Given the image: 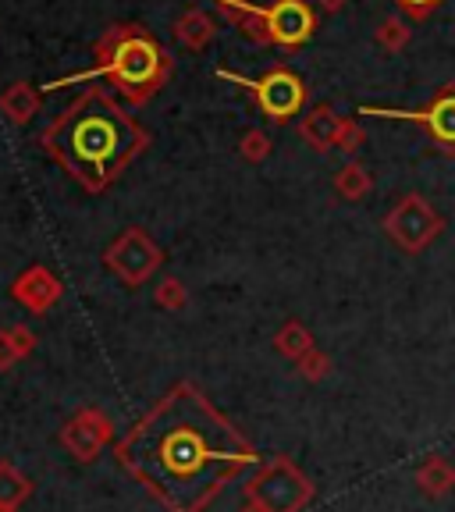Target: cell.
<instances>
[{"label": "cell", "mask_w": 455, "mask_h": 512, "mask_svg": "<svg viewBox=\"0 0 455 512\" xmlns=\"http://www.w3.org/2000/svg\"><path fill=\"white\" fill-rule=\"evenodd\" d=\"M114 459L168 512H203L256 466V448L196 384L178 381L128 427Z\"/></svg>", "instance_id": "1"}, {"label": "cell", "mask_w": 455, "mask_h": 512, "mask_svg": "<svg viewBox=\"0 0 455 512\" xmlns=\"http://www.w3.org/2000/svg\"><path fill=\"white\" fill-rule=\"evenodd\" d=\"M40 146L86 192H104L150 146V132L114 100L111 89L89 86L43 128Z\"/></svg>", "instance_id": "2"}, {"label": "cell", "mask_w": 455, "mask_h": 512, "mask_svg": "<svg viewBox=\"0 0 455 512\" xmlns=\"http://www.w3.org/2000/svg\"><path fill=\"white\" fill-rule=\"evenodd\" d=\"M93 57H96V64L89 72L50 82V89L68 86V82H82V79H107L125 104L143 107V104H150L153 96L164 89V82L171 79L168 50L160 47L157 36H153L150 29H143L139 22L107 25L104 36L93 43Z\"/></svg>", "instance_id": "3"}, {"label": "cell", "mask_w": 455, "mask_h": 512, "mask_svg": "<svg viewBox=\"0 0 455 512\" xmlns=\"http://www.w3.org/2000/svg\"><path fill=\"white\" fill-rule=\"evenodd\" d=\"M313 498V484L288 456H274L246 484L242 512H303Z\"/></svg>", "instance_id": "4"}, {"label": "cell", "mask_w": 455, "mask_h": 512, "mask_svg": "<svg viewBox=\"0 0 455 512\" xmlns=\"http://www.w3.org/2000/svg\"><path fill=\"white\" fill-rule=\"evenodd\" d=\"M217 75H221V79H228V82H239V86H246L249 93H253L260 114H264L267 121H274V125H285V121L292 118V114L303 111V104H306L303 79H299L292 68H285V64H274V68H267L260 79H246V75L228 72V68H221Z\"/></svg>", "instance_id": "5"}, {"label": "cell", "mask_w": 455, "mask_h": 512, "mask_svg": "<svg viewBox=\"0 0 455 512\" xmlns=\"http://www.w3.org/2000/svg\"><path fill=\"white\" fill-rule=\"evenodd\" d=\"M164 264V249L153 242V235L139 224L125 228L111 246L104 249V267L121 281L125 288H139L153 278Z\"/></svg>", "instance_id": "6"}, {"label": "cell", "mask_w": 455, "mask_h": 512, "mask_svg": "<svg viewBox=\"0 0 455 512\" xmlns=\"http://www.w3.org/2000/svg\"><path fill=\"white\" fill-rule=\"evenodd\" d=\"M384 232L392 235L402 249L416 253V249H424L441 232V221L420 196H402L392 214L384 217Z\"/></svg>", "instance_id": "7"}, {"label": "cell", "mask_w": 455, "mask_h": 512, "mask_svg": "<svg viewBox=\"0 0 455 512\" xmlns=\"http://www.w3.org/2000/svg\"><path fill=\"white\" fill-rule=\"evenodd\" d=\"M111 438H114L111 416L96 406L79 409V413H75L72 420H64V427H61V445L68 448L79 463L100 459V452L111 445Z\"/></svg>", "instance_id": "8"}, {"label": "cell", "mask_w": 455, "mask_h": 512, "mask_svg": "<svg viewBox=\"0 0 455 512\" xmlns=\"http://www.w3.org/2000/svg\"><path fill=\"white\" fill-rule=\"evenodd\" d=\"M267 25V43L285 50H296L313 40L317 32V15L306 0H274L271 8H264Z\"/></svg>", "instance_id": "9"}, {"label": "cell", "mask_w": 455, "mask_h": 512, "mask_svg": "<svg viewBox=\"0 0 455 512\" xmlns=\"http://www.w3.org/2000/svg\"><path fill=\"white\" fill-rule=\"evenodd\" d=\"M61 278H57L50 267L32 264L29 271H22L11 285V299H15L22 310L36 313V317H47L57 303H61Z\"/></svg>", "instance_id": "10"}, {"label": "cell", "mask_w": 455, "mask_h": 512, "mask_svg": "<svg viewBox=\"0 0 455 512\" xmlns=\"http://www.w3.org/2000/svg\"><path fill=\"white\" fill-rule=\"evenodd\" d=\"M342 125H345V118H338L328 104H320V107H313L303 121H299V136H303L317 153H328L331 146H338Z\"/></svg>", "instance_id": "11"}, {"label": "cell", "mask_w": 455, "mask_h": 512, "mask_svg": "<svg viewBox=\"0 0 455 512\" xmlns=\"http://www.w3.org/2000/svg\"><path fill=\"white\" fill-rule=\"evenodd\" d=\"M40 104H43V93L32 82H11L0 93V111L8 114L11 125H29L40 114Z\"/></svg>", "instance_id": "12"}, {"label": "cell", "mask_w": 455, "mask_h": 512, "mask_svg": "<svg viewBox=\"0 0 455 512\" xmlns=\"http://www.w3.org/2000/svg\"><path fill=\"white\" fill-rule=\"evenodd\" d=\"M217 36V22L203 8H185L175 18V40L189 50H207Z\"/></svg>", "instance_id": "13"}, {"label": "cell", "mask_w": 455, "mask_h": 512, "mask_svg": "<svg viewBox=\"0 0 455 512\" xmlns=\"http://www.w3.org/2000/svg\"><path fill=\"white\" fill-rule=\"evenodd\" d=\"M392 114V118H416L424 121L427 128H431V136L438 139V143H452L455 146V93L441 96L438 104H431L424 114H402V111H384Z\"/></svg>", "instance_id": "14"}, {"label": "cell", "mask_w": 455, "mask_h": 512, "mask_svg": "<svg viewBox=\"0 0 455 512\" xmlns=\"http://www.w3.org/2000/svg\"><path fill=\"white\" fill-rule=\"evenodd\" d=\"M32 498V480L15 463L0 459V509H22Z\"/></svg>", "instance_id": "15"}, {"label": "cell", "mask_w": 455, "mask_h": 512, "mask_svg": "<svg viewBox=\"0 0 455 512\" xmlns=\"http://www.w3.org/2000/svg\"><path fill=\"white\" fill-rule=\"evenodd\" d=\"M274 349H278L281 356H288V360H303L306 352L317 349V345H313V335L299 324V320H288L285 328L274 335Z\"/></svg>", "instance_id": "16"}, {"label": "cell", "mask_w": 455, "mask_h": 512, "mask_svg": "<svg viewBox=\"0 0 455 512\" xmlns=\"http://www.w3.org/2000/svg\"><path fill=\"white\" fill-rule=\"evenodd\" d=\"M335 192L342 200H363L370 192V175L363 164H345L342 171L335 175Z\"/></svg>", "instance_id": "17"}, {"label": "cell", "mask_w": 455, "mask_h": 512, "mask_svg": "<svg viewBox=\"0 0 455 512\" xmlns=\"http://www.w3.org/2000/svg\"><path fill=\"white\" fill-rule=\"evenodd\" d=\"M416 480H420V488H424L427 495H441V491L452 488L455 473H452V466H448V463H441V459H431L424 470L416 473Z\"/></svg>", "instance_id": "18"}, {"label": "cell", "mask_w": 455, "mask_h": 512, "mask_svg": "<svg viewBox=\"0 0 455 512\" xmlns=\"http://www.w3.org/2000/svg\"><path fill=\"white\" fill-rule=\"evenodd\" d=\"M153 303H157L160 310L178 313V310L189 306V292H185V285L178 278H164L157 288H153Z\"/></svg>", "instance_id": "19"}, {"label": "cell", "mask_w": 455, "mask_h": 512, "mask_svg": "<svg viewBox=\"0 0 455 512\" xmlns=\"http://www.w3.org/2000/svg\"><path fill=\"white\" fill-rule=\"evenodd\" d=\"M239 153H242V160H249V164H260V160L271 157V136L260 132V128H249L239 143Z\"/></svg>", "instance_id": "20"}, {"label": "cell", "mask_w": 455, "mask_h": 512, "mask_svg": "<svg viewBox=\"0 0 455 512\" xmlns=\"http://www.w3.org/2000/svg\"><path fill=\"white\" fill-rule=\"evenodd\" d=\"M377 43H381L384 50H402L409 43V25L402 22V18H384V22L377 25Z\"/></svg>", "instance_id": "21"}, {"label": "cell", "mask_w": 455, "mask_h": 512, "mask_svg": "<svg viewBox=\"0 0 455 512\" xmlns=\"http://www.w3.org/2000/svg\"><path fill=\"white\" fill-rule=\"evenodd\" d=\"M296 363H299V374H303L306 381H324L328 370H331V360L320 349H310L303 360H296Z\"/></svg>", "instance_id": "22"}, {"label": "cell", "mask_w": 455, "mask_h": 512, "mask_svg": "<svg viewBox=\"0 0 455 512\" xmlns=\"http://www.w3.org/2000/svg\"><path fill=\"white\" fill-rule=\"evenodd\" d=\"M18 360H25V356H22V349L15 345V338H11V328L0 331V374L15 367Z\"/></svg>", "instance_id": "23"}, {"label": "cell", "mask_w": 455, "mask_h": 512, "mask_svg": "<svg viewBox=\"0 0 455 512\" xmlns=\"http://www.w3.org/2000/svg\"><path fill=\"white\" fill-rule=\"evenodd\" d=\"M338 146H342L345 153H356L363 146V128L356 125V121H345L342 136H338Z\"/></svg>", "instance_id": "24"}, {"label": "cell", "mask_w": 455, "mask_h": 512, "mask_svg": "<svg viewBox=\"0 0 455 512\" xmlns=\"http://www.w3.org/2000/svg\"><path fill=\"white\" fill-rule=\"evenodd\" d=\"M11 338H15V345L22 349V356H29V352L36 349V331H29V324H11Z\"/></svg>", "instance_id": "25"}, {"label": "cell", "mask_w": 455, "mask_h": 512, "mask_svg": "<svg viewBox=\"0 0 455 512\" xmlns=\"http://www.w3.org/2000/svg\"><path fill=\"white\" fill-rule=\"evenodd\" d=\"M434 4H438V0H399V8L413 11V15H427V11H431Z\"/></svg>", "instance_id": "26"}, {"label": "cell", "mask_w": 455, "mask_h": 512, "mask_svg": "<svg viewBox=\"0 0 455 512\" xmlns=\"http://www.w3.org/2000/svg\"><path fill=\"white\" fill-rule=\"evenodd\" d=\"M317 4H320L324 11H342V8H345V0H317Z\"/></svg>", "instance_id": "27"}, {"label": "cell", "mask_w": 455, "mask_h": 512, "mask_svg": "<svg viewBox=\"0 0 455 512\" xmlns=\"http://www.w3.org/2000/svg\"><path fill=\"white\" fill-rule=\"evenodd\" d=\"M0 512H15V509H0Z\"/></svg>", "instance_id": "28"}]
</instances>
